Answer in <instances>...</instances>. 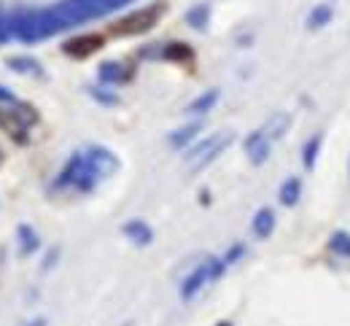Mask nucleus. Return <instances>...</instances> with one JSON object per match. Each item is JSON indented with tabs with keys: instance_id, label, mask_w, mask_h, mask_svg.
Here are the masks:
<instances>
[{
	"instance_id": "obj_1",
	"label": "nucleus",
	"mask_w": 350,
	"mask_h": 326,
	"mask_svg": "<svg viewBox=\"0 0 350 326\" xmlns=\"http://www.w3.org/2000/svg\"><path fill=\"white\" fill-rule=\"evenodd\" d=\"M162 11H165V5H148V8H140V11H135L130 16H124V19H119L116 25H113V36H140V33H148L157 22H159V16H162Z\"/></svg>"
},
{
	"instance_id": "obj_9",
	"label": "nucleus",
	"mask_w": 350,
	"mask_h": 326,
	"mask_svg": "<svg viewBox=\"0 0 350 326\" xmlns=\"http://www.w3.org/2000/svg\"><path fill=\"white\" fill-rule=\"evenodd\" d=\"M124 234L130 237V240H135L137 245H146V243H151V237H154V232L148 230V224H143V221H130V224H124Z\"/></svg>"
},
{
	"instance_id": "obj_11",
	"label": "nucleus",
	"mask_w": 350,
	"mask_h": 326,
	"mask_svg": "<svg viewBox=\"0 0 350 326\" xmlns=\"http://www.w3.org/2000/svg\"><path fill=\"white\" fill-rule=\"evenodd\" d=\"M100 79H103L105 84H119V81L127 79V70H124V65L105 62V65H100Z\"/></svg>"
},
{
	"instance_id": "obj_5",
	"label": "nucleus",
	"mask_w": 350,
	"mask_h": 326,
	"mask_svg": "<svg viewBox=\"0 0 350 326\" xmlns=\"http://www.w3.org/2000/svg\"><path fill=\"white\" fill-rule=\"evenodd\" d=\"M245 151H248L251 162H256V165H262L264 159L269 157V140L262 135V130H259V133H254L251 138L245 140Z\"/></svg>"
},
{
	"instance_id": "obj_3",
	"label": "nucleus",
	"mask_w": 350,
	"mask_h": 326,
	"mask_svg": "<svg viewBox=\"0 0 350 326\" xmlns=\"http://www.w3.org/2000/svg\"><path fill=\"white\" fill-rule=\"evenodd\" d=\"M229 143H232V133H219V135L208 138L205 143H200L197 148H191V154H189V165H191V170L205 167L211 159H216V157H219Z\"/></svg>"
},
{
	"instance_id": "obj_10",
	"label": "nucleus",
	"mask_w": 350,
	"mask_h": 326,
	"mask_svg": "<svg viewBox=\"0 0 350 326\" xmlns=\"http://www.w3.org/2000/svg\"><path fill=\"white\" fill-rule=\"evenodd\" d=\"M299 194H302V181H299V178H288V181L283 184V189H280V202L291 208V205L299 202Z\"/></svg>"
},
{
	"instance_id": "obj_6",
	"label": "nucleus",
	"mask_w": 350,
	"mask_h": 326,
	"mask_svg": "<svg viewBox=\"0 0 350 326\" xmlns=\"http://www.w3.org/2000/svg\"><path fill=\"white\" fill-rule=\"evenodd\" d=\"M288 124H291V116H288V113H275V116L262 127V135L272 143V140L280 138V135L288 130Z\"/></svg>"
},
{
	"instance_id": "obj_19",
	"label": "nucleus",
	"mask_w": 350,
	"mask_h": 326,
	"mask_svg": "<svg viewBox=\"0 0 350 326\" xmlns=\"http://www.w3.org/2000/svg\"><path fill=\"white\" fill-rule=\"evenodd\" d=\"M219 326H232V324H219Z\"/></svg>"
},
{
	"instance_id": "obj_17",
	"label": "nucleus",
	"mask_w": 350,
	"mask_h": 326,
	"mask_svg": "<svg viewBox=\"0 0 350 326\" xmlns=\"http://www.w3.org/2000/svg\"><path fill=\"white\" fill-rule=\"evenodd\" d=\"M162 54H165L167 59H189V57H191V49L186 46V44H170Z\"/></svg>"
},
{
	"instance_id": "obj_16",
	"label": "nucleus",
	"mask_w": 350,
	"mask_h": 326,
	"mask_svg": "<svg viewBox=\"0 0 350 326\" xmlns=\"http://www.w3.org/2000/svg\"><path fill=\"white\" fill-rule=\"evenodd\" d=\"M200 133V124H189V127H183V130H178L175 135H170V146H175V148H180V146H186L189 140L194 138Z\"/></svg>"
},
{
	"instance_id": "obj_18",
	"label": "nucleus",
	"mask_w": 350,
	"mask_h": 326,
	"mask_svg": "<svg viewBox=\"0 0 350 326\" xmlns=\"http://www.w3.org/2000/svg\"><path fill=\"white\" fill-rule=\"evenodd\" d=\"M240 256H243V245L232 248V251H229V254L224 256V264H232V262H234V259H240Z\"/></svg>"
},
{
	"instance_id": "obj_15",
	"label": "nucleus",
	"mask_w": 350,
	"mask_h": 326,
	"mask_svg": "<svg viewBox=\"0 0 350 326\" xmlns=\"http://www.w3.org/2000/svg\"><path fill=\"white\" fill-rule=\"evenodd\" d=\"M321 143H323V138H321V135H315V138H310L305 143V167H307V170H312V167H315V159H318Z\"/></svg>"
},
{
	"instance_id": "obj_13",
	"label": "nucleus",
	"mask_w": 350,
	"mask_h": 326,
	"mask_svg": "<svg viewBox=\"0 0 350 326\" xmlns=\"http://www.w3.org/2000/svg\"><path fill=\"white\" fill-rule=\"evenodd\" d=\"M208 16H211V8L202 3V5H194L189 14H186V22L191 25V27H197V30H202L205 25H208Z\"/></svg>"
},
{
	"instance_id": "obj_7",
	"label": "nucleus",
	"mask_w": 350,
	"mask_h": 326,
	"mask_svg": "<svg viewBox=\"0 0 350 326\" xmlns=\"http://www.w3.org/2000/svg\"><path fill=\"white\" fill-rule=\"evenodd\" d=\"M272 230H275V213H272L269 208H262V210L256 213V219H254V234L267 240V237L272 234Z\"/></svg>"
},
{
	"instance_id": "obj_8",
	"label": "nucleus",
	"mask_w": 350,
	"mask_h": 326,
	"mask_svg": "<svg viewBox=\"0 0 350 326\" xmlns=\"http://www.w3.org/2000/svg\"><path fill=\"white\" fill-rule=\"evenodd\" d=\"M332 14H334V8H332L329 3H321V5H315V8L310 11V16H307V27H310V30L326 27V25L332 22Z\"/></svg>"
},
{
	"instance_id": "obj_2",
	"label": "nucleus",
	"mask_w": 350,
	"mask_h": 326,
	"mask_svg": "<svg viewBox=\"0 0 350 326\" xmlns=\"http://www.w3.org/2000/svg\"><path fill=\"white\" fill-rule=\"evenodd\" d=\"M224 259H208L205 264H200L189 278L183 280V286H180V299L183 302H189V299H194L208 283H213V280L221 278V273H224Z\"/></svg>"
},
{
	"instance_id": "obj_12",
	"label": "nucleus",
	"mask_w": 350,
	"mask_h": 326,
	"mask_svg": "<svg viewBox=\"0 0 350 326\" xmlns=\"http://www.w3.org/2000/svg\"><path fill=\"white\" fill-rule=\"evenodd\" d=\"M216 103H219V90H211V92L200 94V97H197L186 111H189V113H208Z\"/></svg>"
},
{
	"instance_id": "obj_4",
	"label": "nucleus",
	"mask_w": 350,
	"mask_h": 326,
	"mask_svg": "<svg viewBox=\"0 0 350 326\" xmlns=\"http://www.w3.org/2000/svg\"><path fill=\"white\" fill-rule=\"evenodd\" d=\"M103 46H105V38H103V36H97V33H87V36L70 38V41L65 44V51H68L70 57H76V59H84V57H89V54L100 51Z\"/></svg>"
},
{
	"instance_id": "obj_14",
	"label": "nucleus",
	"mask_w": 350,
	"mask_h": 326,
	"mask_svg": "<svg viewBox=\"0 0 350 326\" xmlns=\"http://www.w3.org/2000/svg\"><path fill=\"white\" fill-rule=\"evenodd\" d=\"M329 248L337 254V256H350V234L348 232H334L329 240Z\"/></svg>"
},
{
	"instance_id": "obj_20",
	"label": "nucleus",
	"mask_w": 350,
	"mask_h": 326,
	"mask_svg": "<svg viewBox=\"0 0 350 326\" xmlns=\"http://www.w3.org/2000/svg\"><path fill=\"white\" fill-rule=\"evenodd\" d=\"M0 162H3V154H0Z\"/></svg>"
}]
</instances>
